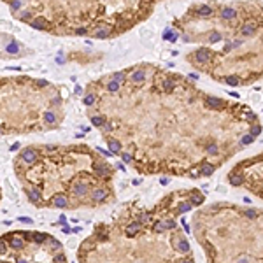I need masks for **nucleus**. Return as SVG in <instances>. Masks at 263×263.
I'll return each instance as SVG.
<instances>
[{"label":"nucleus","instance_id":"obj_1","mask_svg":"<svg viewBox=\"0 0 263 263\" xmlns=\"http://www.w3.org/2000/svg\"><path fill=\"white\" fill-rule=\"evenodd\" d=\"M21 158H23V161H26V163H32V161H35V158H37V153H35V149L28 148V149H25L23 153H21Z\"/></svg>","mask_w":263,"mask_h":263},{"label":"nucleus","instance_id":"obj_20","mask_svg":"<svg viewBox=\"0 0 263 263\" xmlns=\"http://www.w3.org/2000/svg\"><path fill=\"white\" fill-rule=\"evenodd\" d=\"M107 90H109L111 93H114V91H118V90H119V83H118V81H111V83L107 84Z\"/></svg>","mask_w":263,"mask_h":263},{"label":"nucleus","instance_id":"obj_17","mask_svg":"<svg viewBox=\"0 0 263 263\" xmlns=\"http://www.w3.org/2000/svg\"><path fill=\"white\" fill-rule=\"evenodd\" d=\"M198 14H202V16H210V14H212V9H210L209 5H202V7H198Z\"/></svg>","mask_w":263,"mask_h":263},{"label":"nucleus","instance_id":"obj_37","mask_svg":"<svg viewBox=\"0 0 263 263\" xmlns=\"http://www.w3.org/2000/svg\"><path fill=\"white\" fill-rule=\"evenodd\" d=\"M245 216H247V218H256V210L249 209V210H245Z\"/></svg>","mask_w":263,"mask_h":263},{"label":"nucleus","instance_id":"obj_25","mask_svg":"<svg viewBox=\"0 0 263 263\" xmlns=\"http://www.w3.org/2000/svg\"><path fill=\"white\" fill-rule=\"evenodd\" d=\"M226 83H228L230 86H237V84H239V79H237L235 75H228V77H226Z\"/></svg>","mask_w":263,"mask_h":263},{"label":"nucleus","instance_id":"obj_14","mask_svg":"<svg viewBox=\"0 0 263 263\" xmlns=\"http://www.w3.org/2000/svg\"><path fill=\"white\" fill-rule=\"evenodd\" d=\"M144 77H146V74H144L142 70H137V72H133V74H132V81H133V83H142V81H144Z\"/></svg>","mask_w":263,"mask_h":263},{"label":"nucleus","instance_id":"obj_4","mask_svg":"<svg viewBox=\"0 0 263 263\" xmlns=\"http://www.w3.org/2000/svg\"><path fill=\"white\" fill-rule=\"evenodd\" d=\"M210 56H212V55H210L209 49H198V51L195 53V58H197L198 61H209Z\"/></svg>","mask_w":263,"mask_h":263},{"label":"nucleus","instance_id":"obj_3","mask_svg":"<svg viewBox=\"0 0 263 263\" xmlns=\"http://www.w3.org/2000/svg\"><path fill=\"white\" fill-rule=\"evenodd\" d=\"M256 32V21H247L242 25V35H253Z\"/></svg>","mask_w":263,"mask_h":263},{"label":"nucleus","instance_id":"obj_48","mask_svg":"<svg viewBox=\"0 0 263 263\" xmlns=\"http://www.w3.org/2000/svg\"><path fill=\"white\" fill-rule=\"evenodd\" d=\"M18 263H28V262H26V260H21V258H19V260H18Z\"/></svg>","mask_w":263,"mask_h":263},{"label":"nucleus","instance_id":"obj_32","mask_svg":"<svg viewBox=\"0 0 263 263\" xmlns=\"http://www.w3.org/2000/svg\"><path fill=\"white\" fill-rule=\"evenodd\" d=\"M34 240L35 242H44L46 240V235L44 233H34Z\"/></svg>","mask_w":263,"mask_h":263},{"label":"nucleus","instance_id":"obj_24","mask_svg":"<svg viewBox=\"0 0 263 263\" xmlns=\"http://www.w3.org/2000/svg\"><path fill=\"white\" fill-rule=\"evenodd\" d=\"M91 123H93L95 126H102V125H105L104 119H102L100 116H93V118H91Z\"/></svg>","mask_w":263,"mask_h":263},{"label":"nucleus","instance_id":"obj_33","mask_svg":"<svg viewBox=\"0 0 263 263\" xmlns=\"http://www.w3.org/2000/svg\"><path fill=\"white\" fill-rule=\"evenodd\" d=\"M123 79H125L123 72H116V74H114V79H113V81H118V83L121 84V83H123Z\"/></svg>","mask_w":263,"mask_h":263},{"label":"nucleus","instance_id":"obj_49","mask_svg":"<svg viewBox=\"0 0 263 263\" xmlns=\"http://www.w3.org/2000/svg\"><path fill=\"white\" fill-rule=\"evenodd\" d=\"M181 263H193L191 260H184V262H181Z\"/></svg>","mask_w":263,"mask_h":263},{"label":"nucleus","instance_id":"obj_23","mask_svg":"<svg viewBox=\"0 0 263 263\" xmlns=\"http://www.w3.org/2000/svg\"><path fill=\"white\" fill-rule=\"evenodd\" d=\"M11 245H12L14 249H19V247L23 245V240H21V239H18V237H12V240H11Z\"/></svg>","mask_w":263,"mask_h":263},{"label":"nucleus","instance_id":"obj_13","mask_svg":"<svg viewBox=\"0 0 263 263\" xmlns=\"http://www.w3.org/2000/svg\"><path fill=\"white\" fill-rule=\"evenodd\" d=\"M177 249H179L181 253H189V244L186 242V240L179 239V240H177Z\"/></svg>","mask_w":263,"mask_h":263},{"label":"nucleus","instance_id":"obj_22","mask_svg":"<svg viewBox=\"0 0 263 263\" xmlns=\"http://www.w3.org/2000/svg\"><path fill=\"white\" fill-rule=\"evenodd\" d=\"M163 88H165V91H172L174 90V81L172 79H165L163 81Z\"/></svg>","mask_w":263,"mask_h":263},{"label":"nucleus","instance_id":"obj_35","mask_svg":"<svg viewBox=\"0 0 263 263\" xmlns=\"http://www.w3.org/2000/svg\"><path fill=\"white\" fill-rule=\"evenodd\" d=\"M189 209H191V204H181L179 205V212H188Z\"/></svg>","mask_w":263,"mask_h":263},{"label":"nucleus","instance_id":"obj_6","mask_svg":"<svg viewBox=\"0 0 263 263\" xmlns=\"http://www.w3.org/2000/svg\"><path fill=\"white\" fill-rule=\"evenodd\" d=\"M55 207H67L69 205V200L63 197V195H56L55 198H53V202H51Z\"/></svg>","mask_w":263,"mask_h":263},{"label":"nucleus","instance_id":"obj_36","mask_svg":"<svg viewBox=\"0 0 263 263\" xmlns=\"http://www.w3.org/2000/svg\"><path fill=\"white\" fill-rule=\"evenodd\" d=\"M139 221H140V223H148V221H149V214H146V212L140 214V219H139Z\"/></svg>","mask_w":263,"mask_h":263},{"label":"nucleus","instance_id":"obj_41","mask_svg":"<svg viewBox=\"0 0 263 263\" xmlns=\"http://www.w3.org/2000/svg\"><path fill=\"white\" fill-rule=\"evenodd\" d=\"M49 240H51V245H53L55 249H58V247H60V242H56L55 239H49Z\"/></svg>","mask_w":263,"mask_h":263},{"label":"nucleus","instance_id":"obj_16","mask_svg":"<svg viewBox=\"0 0 263 263\" xmlns=\"http://www.w3.org/2000/svg\"><path fill=\"white\" fill-rule=\"evenodd\" d=\"M5 51H7V53H11V55H16V53L19 51V46L16 44V42H12V44H7V46H5Z\"/></svg>","mask_w":263,"mask_h":263},{"label":"nucleus","instance_id":"obj_19","mask_svg":"<svg viewBox=\"0 0 263 263\" xmlns=\"http://www.w3.org/2000/svg\"><path fill=\"white\" fill-rule=\"evenodd\" d=\"M28 195H30V200H32V202H39V200H40V191H39V189L28 191Z\"/></svg>","mask_w":263,"mask_h":263},{"label":"nucleus","instance_id":"obj_40","mask_svg":"<svg viewBox=\"0 0 263 263\" xmlns=\"http://www.w3.org/2000/svg\"><path fill=\"white\" fill-rule=\"evenodd\" d=\"M55 262H56V263H65V256L58 254V256H55Z\"/></svg>","mask_w":263,"mask_h":263},{"label":"nucleus","instance_id":"obj_21","mask_svg":"<svg viewBox=\"0 0 263 263\" xmlns=\"http://www.w3.org/2000/svg\"><path fill=\"white\" fill-rule=\"evenodd\" d=\"M212 172H214V167H212V165H209V163H204V165H202V174L210 175Z\"/></svg>","mask_w":263,"mask_h":263},{"label":"nucleus","instance_id":"obj_43","mask_svg":"<svg viewBox=\"0 0 263 263\" xmlns=\"http://www.w3.org/2000/svg\"><path fill=\"white\" fill-rule=\"evenodd\" d=\"M247 119H249V121H254V119H256V116H254L253 113H249V114H247Z\"/></svg>","mask_w":263,"mask_h":263},{"label":"nucleus","instance_id":"obj_30","mask_svg":"<svg viewBox=\"0 0 263 263\" xmlns=\"http://www.w3.org/2000/svg\"><path fill=\"white\" fill-rule=\"evenodd\" d=\"M207 153L209 154H218V146L216 144H209L207 146Z\"/></svg>","mask_w":263,"mask_h":263},{"label":"nucleus","instance_id":"obj_44","mask_svg":"<svg viewBox=\"0 0 263 263\" xmlns=\"http://www.w3.org/2000/svg\"><path fill=\"white\" fill-rule=\"evenodd\" d=\"M104 130H105V132H111V130H113V128H111V125L107 123V125H104Z\"/></svg>","mask_w":263,"mask_h":263},{"label":"nucleus","instance_id":"obj_46","mask_svg":"<svg viewBox=\"0 0 263 263\" xmlns=\"http://www.w3.org/2000/svg\"><path fill=\"white\" fill-rule=\"evenodd\" d=\"M21 221L23 223H32V219H28V218H21Z\"/></svg>","mask_w":263,"mask_h":263},{"label":"nucleus","instance_id":"obj_39","mask_svg":"<svg viewBox=\"0 0 263 263\" xmlns=\"http://www.w3.org/2000/svg\"><path fill=\"white\" fill-rule=\"evenodd\" d=\"M19 16H21V19H30V12L28 11H23V12H19Z\"/></svg>","mask_w":263,"mask_h":263},{"label":"nucleus","instance_id":"obj_7","mask_svg":"<svg viewBox=\"0 0 263 263\" xmlns=\"http://www.w3.org/2000/svg\"><path fill=\"white\" fill-rule=\"evenodd\" d=\"M74 193L77 195V197H84V195L88 193V186L83 184V183H79V184H75L74 186Z\"/></svg>","mask_w":263,"mask_h":263},{"label":"nucleus","instance_id":"obj_29","mask_svg":"<svg viewBox=\"0 0 263 263\" xmlns=\"http://www.w3.org/2000/svg\"><path fill=\"white\" fill-rule=\"evenodd\" d=\"M260 133H262V126H260V125H254V126L251 128V135H253V137H256V135H260Z\"/></svg>","mask_w":263,"mask_h":263},{"label":"nucleus","instance_id":"obj_11","mask_svg":"<svg viewBox=\"0 0 263 263\" xmlns=\"http://www.w3.org/2000/svg\"><path fill=\"white\" fill-rule=\"evenodd\" d=\"M105 197H107V191H105V189H95L93 193H91V198H95V200H104V198H105Z\"/></svg>","mask_w":263,"mask_h":263},{"label":"nucleus","instance_id":"obj_45","mask_svg":"<svg viewBox=\"0 0 263 263\" xmlns=\"http://www.w3.org/2000/svg\"><path fill=\"white\" fill-rule=\"evenodd\" d=\"M0 251H2V254H5V244H4V242L0 244Z\"/></svg>","mask_w":263,"mask_h":263},{"label":"nucleus","instance_id":"obj_27","mask_svg":"<svg viewBox=\"0 0 263 263\" xmlns=\"http://www.w3.org/2000/svg\"><path fill=\"white\" fill-rule=\"evenodd\" d=\"M253 139H254V137H253V135L249 133V135H244V137L240 139V142H242L244 146H247V144H251V142H253Z\"/></svg>","mask_w":263,"mask_h":263},{"label":"nucleus","instance_id":"obj_31","mask_svg":"<svg viewBox=\"0 0 263 263\" xmlns=\"http://www.w3.org/2000/svg\"><path fill=\"white\" fill-rule=\"evenodd\" d=\"M84 104H86V105H93V104H95V95H88V96H84Z\"/></svg>","mask_w":263,"mask_h":263},{"label":"nucleus","instance_id":"obj_5","mask_svg":"<svg viewBox=\"0 0 263 263\" xmlns=\"http://www.w3.org/2000/svg\"><path fill=\"white\" fill-rule=\"evenodd\" d=\"M30 25L35 28V30H46L47 28V23H46V19L44 18H35L30 21Z\"/></svg>","mask_w":263,"mask_h":263},{"label":"nucleus","instance_id":"obj_47","mask_svg":"<svg viewBox=\"0 0 263 263\" xmlns=\"http://www.w3.org/2000/svg\"><path fill=\"white\" fill-rule=\"evenodd\" d=\"M239 263H249V260H247V258H240V260H239Z\"/></svg>","mask_w":263,"mask_h":263},{"label":"nucleus","instance_id":"obj_26","mask_svg":"<svg viewBox=\"0 0 263 263\" xmlns=\"http://www.w3.org/2000/svg\"><path fill=\"white\" fill-rule=\"evenodd\" d=\"M44 119H46L47 123H55V121H56V116H55L53 113H46L44 114Z\"/></svg>","mask_w":263,"mask_h":263},{"label":"nucleus","instance_id":"obj_2","mask_svg":"<svg viewBox=\"0 0 263 263\" xmlns=\"http://www.w3.org/2000/svg\"><path fill=\"white\" fill-rule=\"evenodd\" d=\"M93 35H95V37H96V39H105V37H109V35H111V28H109L107 25H105V26L102 25V26H98V28H95Z\"/></svg>","mask_w":263,"mask_h":263},{"label":"nucleus","instance_id":"obj_8","mask_svg":"<svg viewBox=\"0 0 263 263\" xmlns=\"http://www.w3.org/2000/svg\"><path fill=\"white\" fill-rule=\"evenodd\" d=\"M207 105L209 107H214V109H218V107H221L223 105V102L219 100V98H216V96H207Z\"/></svg>","mask_w":263,"mask_h":263},{"label":"nucleus","instance_id":"obj_18","mask_svg":"<svg viewBox=\"0 0 263 263\" xmlns=\"http://www.w3.org/2000/svg\"><path fill=\"white\" fill-rule=\"evenodd\" d=\"M109 148H111V151L113 153H119V149H121V144L118 142V140H109Z\"/></svg>","mask_w":263,"mask_h":263},{"label":"nucleus","instance_id":"obj_15","mask_svg":"<svg viewBox=\"0 0 263 263\" xmlns=\"http://www.w3.org/2000/svg\"><path fill=\"white\" fill-rule=\"evenodd\" d=\"M242 175H237V174H233V175H230V183L233 184V186H240L242 184Z\"/></svg>","mask_w":263,"mask_h":263},{"label":"nucleus","instance_id":"obj_28","mask_svg":"<svg viewBox=\"0 0 263 263\" xmlns=\"http://www.w3.org/2000/svg\"><path fill=\"white\" fill-rule=\"evenodd\" d=\"M219 39H221V34H219V32H212V34L209 35V40H210V42H218Z\"/></svg>","mask_w":263,"mask_h":263},{"label":"nucleus","instance_id":"obj_42","mask_svg":"<svg viewBox=\"0 0 263 263\" xmlns=\"http://www.w3.org/2000/svg\"><path fill=\"white\" fill-rule=\"evenodd\" d=\"M75 32H77L79 35H86V28H77Z\"/></svg>","mask_w":263,"mask_h":263},{"label":"nucleus","instance_id":"obj_9","mask_svg":"<svg viewBox=\"0 0 263 263\" xmlns=\"http://www.w3.org/2000/svg\"><path fill=\"white\" fill-rule=\"evenodd\" d=\"M95 170L98 175H109V167L104 163H95Z\"/></svg>","mask_w":263,"mask_h":263},{"label":"nucleus","instance_id":"obj_10","mask_svg":"<svg viewBox=\"0 0 263 263\" xmlns=\"http://www.w3.org/2000/svg\"><path fill=\"white\" fill-rule=\"evenodd\" d=\"M221 16L225 19H233L237 16V12H235V9H230V7H225L223 11H221Z\"/></svg>","mask_w":263,"mask_h":263},{"label":"nucleus","instance_id":"obj_34","mask_svg":"<svg viewBox=\"0 0 263 263\" xmlns=\"http://www.w3.org/2000/svg\"><path fill=\"white\" fill-rule=\"evenodd\" d=\"M21 7H23V2H11V9L12 11H18Z\"/></svg>","mask_w":263,"mask_h":263},{"label":"nucleus","instance_id":"obj_12","mask_svg":"<svg viewBox=\"0 0 263 263\" xmlns=\"http://www.w3.org/2000/svg\"><path fill=\"white\" fill-rule=\"evenodd\" d=\"M139 230H140V223H139V221H135V223H132V225L126 228V233L132 237V235H135Z\"/></svg>","mask_w":263,"mask_h":263},{"label":"nucleus","instance_id":"obj_38","mask_svg":"<svg viewBox=\"0 0 263 263\" xmlns=\"http://www.w3.org/2000/svg\"><path fill=\"white\" fill-rule=\"evenodd\" d=\"M123 161L130 163V161H132V154H128V153H123Z\"/></svg>","mask_w":263,"mask_h":263}]
</instances>
